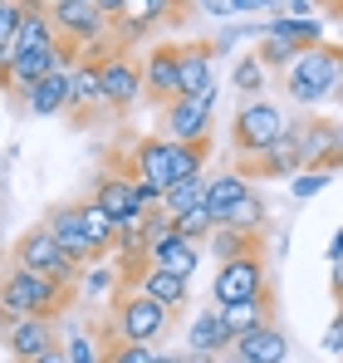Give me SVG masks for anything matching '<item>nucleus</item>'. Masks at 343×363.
Listing matches in <instances>:
<instances>
[{
    "instance_id": "4be33fe9",
    "label": "nucleus",
    "mask_w": 343,
    "mask_h": 363,
    "mask_svg": "<svg viewBox=\"0 0 343 363\" xmlns=\"http://www.w3.org/2000/svg\"><path fill=\"white\" fill-rule=\"evenodd\" d=\"M69 108H74V113L103 108V84H99V64L94 60L69 64Z\"/></svg>"
},
{
    "instance_id": "f8f14e48",
    "label": "nucleus",
    "mask_w": 343,
    "mask_h": 363,
    "mask_svg": "<svg viewBox=\"0 0 343 363\" xmlns=\"http://www.w3.org/2000/svg\"><path fill=\"white\" fill-rule=\"evenodd\" d=\"M176 99H216L211 45H181V60H176Z\"/></svg>"
},
{
    "instance_id": "9d476101",
    "label": "nucleus",
    "mask_w": 343,
    "mask_h": 363,
    "mask_svg": "<svg viewBox=\"0 0 343 363\" xmlns=\"http://www.w3.org/2000/svg\"><path fill=\"white\" fill-rule=\"evenodd\" d=\"M55 69H69V55L64 50H15L5 69H0V84L5 89H15V94H30L45 74H55Z\"/></svg>"
},
{
    "instance_id": "6e6552de",
    "label": "nucleus",
    "mask_w": 343,
    "mask_h": 363,
    "mask_svg": "<svg viewBox=\"0 0 343 363\" xmlns=\"http://www.w3.org/2000/svg\"><path fill=\"white\" fill-rule=\"evenodd\" d=\"M211 108H216V99H172V104H162V138L201 147L211 138Z\"/></svg>"
},
{
    "instance_id": "f03ea898",
    "label": "nucleus",
    "mask_w": 343,
    "mask_h": 363,
    "mask_svg": "<svg viewBox=\"0 0 343 363\" xmlns=\"http://www.w3.org/2000/svg\"><path fill=\"white\" fill-rule=\"evenodd\" d=\"M64 295H69V285H59L50 275H35V270H25V265H10L5 280H0V324L25 319V314L55 319L59 309H64Z\"/></svg>"
},
{
    "instance_id": "ddd939ff",
    "label": "nucleus",
    "mask_w": 343,
    "mask_h": 363,
    "mask_svg": "<svg viewBox=\"0 0 343 363\" xmlns=\"http://www.w3.org/2000/svg\"><path fill=\"white\" fill-rule=\"evenodd\" d=\"M5 349H10L20 363H30V359H40V354H50V349H59L55 344V319H45V314L10 319V324H5Z\"/></svg>"
},
{
    "instance_id": "49530a36",
    "label": "nucleus",
    "mask_w": 343,
    "mask_h": 363,
    "mask_svg": "<svg viewBox=\"0 0 343 363\" xmlns=\"http://www.w3.org/2000/svg\"><path fill=\"white\" fill-rule=\"evenodd\" d=\"M30 363H69V354L64 349H50V354H40V359H30Z\"/></svg>"
},
{
    "instance_id": "6ab92c4d",
    "label": "nucleus",
    "mask_w": 343,
    "mask_h": 363,
    "mask_svg": "<svg viewBox=\"0 0 343 363\" xmlns=\"http://www.w3.org/2000/svg\"><path fill=\"white\" fill-rule=\"evenodd\" d=\"M137 295H147V300H157L162 309H181L186 304V295H191V285L181 280V275H172V270H157V265H147V270H137Z\"/></svg>"
},
{
    "instance_id": "8fccbe9b",
    "label": "nucleus",
    "mask_w": 343,
    "mask_h": 363,
    "mask_svg": "<svg viewBox=\"0 0 343 363\" xmlns=\"http://www.w3.org/2000/svg\"><path fill=\"white\" fill-rule=\"evenodd\" d=\"M334 99H343V55H339V79H334Z\"/></svg>"
},
{
    "instance_id": "e433bc0d",
    "label": "nucleus",
    "mask_w": 343,
    "mask_h": 363,
    "mask_svg": "<svg viewBox=\"0 0 343 363\" xmlns=\"http://www.w3.org/2000/svg\"><path fill=\"white\" fill-rule=\"evenodd\" d=\"M167 10H172V0H128V15L142 20L147 30H152L157 20H167Z\"/></svg>"
},
{
    "instance_id": "603ef678",
    "label": "nucleus",
    "mask_w": 343,
    "mask_h": 363,
    "mask_svg": "<svg viewBox=\"0 0 343 363\" xmlns=\"http://www.w3.org/2000/svg\"><path fill=\"white\" fill-rule=\"evenodd\" d=\"M221 363H245V359H235V354H230V349H226V354H221Z\"/></svg>"
},
{
    "instance_id": "6e6d98bb",
    "label": "nucleus",
    "mask_w": 343,
    "mask_h": 363,
    "mask_svg": "<svg viewBox=\"0 0 343 363\" xmlns=\"http://www.w3.org/2000/svg\"><path fill=\"white\" fill-rule=\"evenodd\" d=\"M0 5H5V0H0Z\"/></svg>"
},
{
    "instance_id": "de8ad7c7",
    "label": "nucleus",
    "mask_w": 343,
    "mask_h": 363,
    "mask_svg": "<svg viewBox=\"0 0 343 363\" xmlns=\"http://www.w3.org/2000/svg\"><path fill=\"white\" fill-rule=\"evenodd\" d=\"M285 10H289V15H314V5H309V0H289Z\"/></svg>"
},
{
    "instance_id": "2f4dec72",
    "label": "nucleus",
    "mask_w": 343,
    "mask_h": 363,
    "mask_svg": "<svg viewBox=\"0 0 343 363\" xmlns=\"http://www.w3.org/2000/svg\"><path fill=\"white\" fill-rule=\"evenodd\" d=\"M294 55H299V50H294L289 40H270V35H265V40H260V50H255V60H260L265 74H270V69H280V74H285L289 64H294Z\"/></svg>"
},
{
    "instance_id": "473e14b6",
    "label": "nucleus",
    "mask_w": 343,
    "mask_h": 363,
    "mask_svg": "<svg viewBox=\"0 0 343 363\" xmlns=\"http://www.w3.org/2000/svg\"><path fill=\"white\" fill-rule=\"evenodd\" d=\"M69 363H103V349H99V339L89 334V329H69Z\"/></svg>"
},
{
    "instance_id": "c756f323",
    "label": "nucleus",
    "mask_w": 343,
    "mask_h": 363,
    "mask_svg": "<svg viewBox=\"0 0 343 363\" xmlns=\"http://www.w3.org/2000/svg\"><path fill=\"white\" fill-rule=\"evenodd\" d=\"M206 245H211L216 260H235V255H250V250H255V236H245V231H235V226H211Z\"/></svg>"
},
{
    "instance_id": "393cba45",
    "label": "nucleus",
    "mask_w": 343,
    "mask_h": 363,
    "mask_svg": "<svg viewBox=\"0 0 343 363\" xmlns=\"http://www.w3.org/2000/svg\"><path fill=\"white\" fill-rule=\"evenodd\" d=\"M74 285H79V295H84V300H94V304L108 300V295L118 290V265H113V260H103V255H94L89 265H79Z\"/></svg>"
},
{
    "instance_id": "412c9836",
    "label": "nucleus",
    "mask_w": 343,
    "mask_h": 363,
    "mask_svg": "<svg viewBox=\"0 0 343 363\" xmlns=\"http://www.w3.org/2000/svg\"><path fill=\"white\" fill-rule=\"evenodd\" d=\"M25 108L35 118H55V113H69V69H55L45 74L30 94H25Z\"/></svg>"
},
{
    "instance_id": "a211bd4d",
    "label": "nucleus",
    "mask_w": 343,
    "mask_h": 363,
    "mask_svg": "<svg viewBox=\"0 0 343 363\" xmlns=\"http://www.w3.org/2000/svg\"><path fill=\"white\" fill-rule=\"evenodd\" d=\"M289 40L294 50H314V45H324V20H314V15H275V20H265L260 25V40Z\"/></svg>"
},
{
    "instance_id": "cd10ccee",
    "label": "nucleus",
    "mask_w": 343,
    "mask_h": 363,
    "mask_svg": "<svg viewBox=\"0 0 343 363\" xmlns=\"http://www.w3.org/2000/svg\"><path fill=\"white\" fill-rule=\"evenodd\" d=\"M201 196H206V177H186V182H176V186H167V191H162L157 211H167L172 221H176V216L196 211V206H201Z\"/></svg>"
},
{
    "instance_id": "c9c22d12",
    "label": "nucleus",
    "mask_w": 343,
    "mask_h": 363,
    "mask_svg": "<svg viewBox=\"0 0 343 363\" xmlns=\"http://www.w3.org/2000/svg\"><path fill=\"white\" fill-rule=\"evenodd\" d=\"M157 359V349H147V344H108L103 349V363H152Z\"/></svg>"
},
{
    "instance_id": "c85d7f7f",
    "label": "nucleus",
    "mask_w": 343,
    "mask_h": 363,
    "mask_svg": "<svg viewBox=\"0 0 343 363\" xmlns=\"http://www.w3.org/2000/svg\"><path fill=\"white\" fill-rule=\"evenodd\" d=\"M221 226H235V231H245V236H260V231H265V201H260L255 191H245V196L226 211Z\"/></svg>"
},
{
    "instance_id": "c03bdc74",
    "label": "nucleus",
    "mask_w": 343,
    "mask_h": 363,
    "mask_svg": "<svg viewBox=\"0 0 343 363\" xmlns=\"http://www.w3.org/2000/svg\"><path fill=\"white\" fill-rule=\"evenodd\" d=\"M181 363H221V354H196V349H186V354H176Z\"/></svg>"
},
{
    "instance_id": "9b49d317",
    "label": "nucleus",
    "mask_w": 343,
    "mask_h": 363,
    "mask_svg": "<svg viewBox=\"0 0 343 363\" xmlns=\"http://www.w3.org/2000/svg\"><path fill=\"white\" fill-rule=\"evenodd\" d=\"M99 84H103V108H133L142 99V64L128 55H108L99 60Z\"/></svg>"
},
{
    "instance_id": "f3484780",
    "label": "nucleus",
    "mask_w": 343,
    "mask_h": 363,
    "mask_svg": "<svg viewBox=\"0 0 343 363\" xmlns=\"http://www.w3.org/2000/svg\"><path fill=\"white\" fill-rule=\"evenodd\" d=\"M147 265H157V270H172V275L191 280V275H196V265H201V245L172 231L167 241H157L152 250H147Z\"/></svg>"
},
{
    "instance_id": "72a5a7b5",
    "label": "nucleus",
    "mask_w": 343,
    "mask_h": 363,
    "mask_svg": "<svg viewBox=\"0 0 343 363\" xmlns=\"http://www.w3.org/2000/svg\"><path fill=\"white\" fill-rule=\"evenodd\" d=\"M211 226H216V221H211V216H206L201 206L172 221V231H176V236H186V241H196V245H206V236H211Z\"/></svg>"
},
{
    "instance_id": "79ce46f5",
    "label": "nucleus",
    "mask_w": 343,
    "mask_h": 363,
    "mask_svg": "<svg viewBox=\"0 0 343 363\" xmlns=\"http://www.w3.org/2000/svg\"><path fill=\"white\" fill-rule=\"evenodd\" d=\"M280 0H230V15H245V10H275Z\"/></svg>"
},
{
    "instance_id": "09e8293b",
    "label": "nucleus",
    "mask_w": 343,
    "mask_h": 363,
    "mask_svg": "<svg viewBox=\"0 0 343 363\" xmlns=\"http://www.w3.org/2000/svg\"><path fill=\"white\" fill-rule=\"evenodd\" d=\"M334 295H339V304H343V260L334 265Z\"/></svg>"
},
{
    "instance_id": "0eeeda50",
    "label": "nucleus",
    "mask_w": 343,
    "mask_h": 363,
    "mask_svg": "<svg viewBox=\"0 0 343 363\" xmlns=\"http://www.w3.org/2000/svg\"><path fill=\"white\" fill-rule=\"evenodd\" d=\"M15 265H25V270H35V275H50L59 285H74V275H79V265L59 250V241L45 231V226H35V231H25V241L15 250Z\"/></svg>"
},
{
    "instance_id": "4c0bfd02",
    "label": "nucleus",
    "mask_w": 343,
    "mask_h": 363,
    "mask_svg": "<svg viewBox=\"0 0 343 363\" xmlns=\"http://www.w3.org/2000/svg\"><path fill=\"white\" fill-rule=\"evenodd\" d=\"M245 40H260V25H230V30H221V35L211 40V55H216V50L226 55V50H235V45H245Z\"/></svg>"
},
{
    "instance_id": "1a4fd4ad",
    "label": "nucleus",
    "mask_w": 343,
    "mask_h": 363,
    "mask_svg": "<svg viewBox=\"0 0 343 363\" xmlns=\"http://www.w3.org/2000/svg\"><path fill=\"white\" fill-rule=\"evenodd\" d=\"M89 201H99V206L113 216L118 231H137L142 216H147V206L137 201V182L128 177V172H108V177H99V186H94Z\"/></svg>"
},
{
    "instance_id": "dca6fc26",
    "label": "nucleus",
    "mask_w": 343,
    "mask_h": 363,
    "mask_svg": "<svg viewBox=\"0 0 343 363\" xmlns=\"http://www.w3.org/2000/svg\"><path fill=\"white\" fill-rule=\"evenodd\" d=\"M176 60H181V45H157L142 64V94H152L157 104H172L176 99Z\"/></svg>"
},
{
    "instance_id": "a18cd8bd",
    "label": "nucleus",
    "mask_w": 343,
    "mask_h": 363,
    "mask_svg": "<svg viewBox=\"0 0 343 363\" xmlns=\"http://www.w3.org/2000/svg\"><path fill=\"white\" fill-rule=\"evenodd\" d=\"M343 260V226L334 231V241H329V265H339Z\"/></svg>"
},
{
    "instance_id": "4468645a",
    "label": "nucleus",
    "mask_w": 343,
    "mask_h": 363,
    "mask_svg": "<svg viewBox=\"0 0 343 363\" xmlns=\"http://www.w3.org/2000/svg\"><path fill=\"white\" fill-rule=\"evenodd\" d=\"M230 354L245 363H289V339L280 324H260L250 334H235L230 339Z\"/></svg>"
},
{
    "instance_id": "58836bf2",
    "label": "nucleus",
    "mask_w": 343,
    "mask_h": 363,
    "mask_svg": "<svg viewBox=\"0 0 343 363\" xmlns=\"http://www.w3.org/2000/svg\"><path fill=\"white\" fill-rule=\"evenodd\" d=\"M113 30H118V45H133V40H142V35H147V25H142V20H133V15L113 20Z\"/></svg>"
},
{
    "instance_id": "37998d69",
    "label": "nucleus",
    "mask_w": 343,
    "mask_h": 363,
    "mask_svg": "<svg viewBox=\"0 0 343 363\" xmlns=\"http://www.w3.org/2000/svg\"><path fill=\"white\" fill-rule=\"evenodd\" d=\"M201 10L216 15V20H230V0H201Z\"/></svg>"
},
{
    "instance_id": "bb28decb",
    "label": "nucleus",
    "mask_w": 343,
    "mask_h": 363,
    "mask_svg": "<svg viewBox=\"0 0 343 363\" xmlns=\"http://www.w3.org/2000/svg\"><path fill=\"white\" fill-rule=\"evenodd\" d=\"M79 221H84V236H89V245H94L99 255L118 245V221L99 206V201H84V206H79Z\"/></svg>"
},
{
    "instance_id": "2eb2a0df",
    "label": "nucleus",
    "mask_w": 343,
    "mask_h": 363,
    "mask_svg": "<svg viewBox=\"0 0 343 363\" xmlns=\"http://www.w3.org/2000/svg\"><path fill=\"white\" fill-rule=\"evenodd\" d=\"M45 231L59 241V250L74 260V265H89L99 250L89 245V236H84V221H79V206H55L50 211V221H45Z\"/></svg>"
},
{
    "instance_id": "7c9ffc66",
    "label": "nucleus",
    "mask_w": 343,
    "mask_h": 363,
    "mask_svg": "<svg viewBox=\"0 0 343 363\" xmlns=\"http://www.w3.org/2000/svg\"><path fill=\"white\" fill-rule=\"evenodd\" d=\"M265 69H260V60L255 55H245V60H235V69H230V89L240 94V99H260V89H265Z\"/></svg>"
},
{
    "instance_id": "a19ab883",
    "label": "nucleus",
    "mask_w": 343,
    "mask_h": 363,
    "mask_svg": "<svg viewBox=\"0 0 343 363\" xmlns=\"http://www.w3.org/2000/svg\"><path fill=\"white\" fill-rule=\"evenodd\" d=\"M94 10L113 25V20H123V15H128V0H94Z\"/></svg>"
},
{
    "instance_id": "7ed1b4c3",
    "label": "nucleus",
    "mask_w": 343,
    "mask_h": 363,
    "mask_svg": "<svg viewBox=\"0 0 343 363\" xmlns=\"http://www.w3.org/2000/svg\"><path fill=\"white\" fill-rule=\"evenodd\" d=\"M334 79H339V55L314 45V50H299L285 69V94L299 108H319L324 99H334Z\"/></svg>"
},
{
    "instance_id": "423d86ee",
    "label": "nucleus",
    "mask_w": 343,
    "mask_h": 363,
    "mask_svg": "<svg viewBox=\"0 0 343 363\" xmlns=\"http://www.w3.org/2000/svg\"><path fill=\"white\" fill-rule=\"evenodd\" d=\"M260 295H265V260H260V250L221 260L216 285H211V309H226V304H240V300H260Z\"/></svg>"
},
{
    "instance_id": "f257e3e1",
    "label": "nucleus",
    "mask_w": 343,
    "mask_h": 363,
    "mask_svg": "<svg viewBox=\"0 0 343 363\" xmlns=\"http://www.w3.org/2000/svg\"><path fill=\"white\" fill-rule=\"evenodd\" d=\"M133 182H147V186H157V191H167L176 182L186 177H201V167H206V143L201 147H191V143H172V138H142L137 147H133V162H128Z\"/></svg>"
},
{
    "instance_id": "a878e982",
    "label": "nucleus",
    "mask_w": 343,
    "mask_h": 363,
    "mask_svg": "<svg viewBox=\"0 0 343 363\" xmlns=\"http://www.w3.org/2000/svg\"><path fill=\"white\" fill-rule=\"evenodd\" d=\"M221 324L230 329V339H235V334H250V329H260V324H275V319H270V295L226 304V309H221Z\"/></svg>"
},
{
    "instance_id": "aec40b11",
    "label": "nucleus",
    "mask_w": 343,
    "mask_h": 363,
    "mask_svg": "<svg viewBox=\"0 0 343 363\" xmlns=\"http://www.w3.org/2000/svg\"><path fill=\"white\" fill-rule=\"evenodd\" d=\"M245 191H255L245 172H221V177H206V196H201V211H206V216H211V221L221 226V221H226V211L235 206V201H240V196H245Z\"/></svg>"
},
{
    "instance_id": "39448f33",
    "label": "nucleus",
    "mask_w": 343,
    "mask_h": 363,
    "mask_svg": "<svg viewBox=\"0 0 343 363\" xmlns=\"http://www.w3.org/2000/svg\"><path fill=\"white\" fill-rule=\"evenodd\" d=\"M167 309L157 300H147V295H137V290H128L113 309V344H157L162 334H167Z\"/></svg>"
},
{
    "instance_id": "5701e85b",
    "label": "nucleus",
    "mask_w": 343,
    "mask_h": 363,
    "mask_svg": "<svg viewBox=\"0 0 343 363\" xmlns=\"http://www.w3.org/2000/svg\"><path fill=\"white\" fill-rule=\"evenodd\" d=\"M255 167H245V177L250 172H260V177H294V172H304V162H299V147H294V133L285 128V138L280 143H270L260 157H250Z\"/></svg>"
},
{
    "instance_id": "3c124183",
    "label": "nucleus",
    "mask_w": 343,
    "mask_h": 363,
    "mask_svg": "<svg viewBox=\"0 0 343 363\" xmlns=\"http://www.w3.org/2000/svg\"><path fill=\"white\" fill-rule=\"evenodd\" d=\"M152 363H181V359H176V354H157Z\"/></svg>"
},
{
    "instance_id": "ea45409f",
    "label": "nucleus",
    "mask_w": 343,
    "mask_h": 363,
    "mask_svg": "<svg viewBox=\"0 0 343 363\" xmlns=\"http://www.w3.org/2000/svg\"><path fill=\"white\" fill-rule=\"evenodd\" d=\"M324 349L343 354V304H339V314H334V324H329V334H324Z\"/></svg>"
},
{
    "instance_id": "864d4df0",
    "label": "nucleus",
    "mask_w": 343,
    "mask_h": 363,
    "mask_svg": "<svg viewBox=\"0 0 343 363\" xmlns=\"http://www.w3.org/2000/svg\"><path fill=\"white\" fill-rule=\"evenodd\" d=\"M35 5H45V10H50V5H59V0H35Z\"/></svg>"
},
{
    "instance_id": "5fc2aeb1",
    "label": "nucleus",
    "mask_w": 343,
    "mask_h": 363,
    "mask_svg": "<svg viewBox=\"0 0 343 363\" xmlns=\"http://www.w3.org/2000/svg\"><path fill=\"white\" fill-rule=\"evenodd\" d=\"M89 5H94V0H89Z\"/></svg>"
},
{
    "instance_id": "f704fd0d",
    "label": "nucleus",
    "mask_w": 343,
    "mask_h": 363,
    "mask_svg": "<svg viewBox=\"0 0 343 363\" xmlns=\"http://www.w3.org/2000/svg\"><path fill=\"white\" fill-rule=\"evenodd\" d=\"M329 182H334V172H294L289 177V191H294V201H314Z\"/></svg>"
},
{
    "instance_id": "b1692460",
    "label": "nucleus",
    "mask_w": 343,
    "mask_h": 363,
    "mask_svg": "<svg viewBox=\"0 0 343 363\" xmlns=\"http://www.w3.org/2000/svg\"><path fill=\"white\" fill-rule=\"evenodd\" d=\"M186 349H196V354H226L230 329L221 324V309H201V314L186 324Z\"/></svg>"
},
{
    "instance_id": "20e7f679",
    "label": "nucleus",
    "mask_w": 343,
    "mask_h": 363,
    "mask_svg": "<svg viewBox=\"0 0 343 363\" xmlns=\"http://www.w3.org/2000/svg\"><path fill=\"white\" fill-rule=\"evenodd\" d=\"M285 128H289V118L280 104H270V99H240V113L230 123V143H235V152L260 157L270 143L285 138Z\"/></svg>"
}]
</instances>
